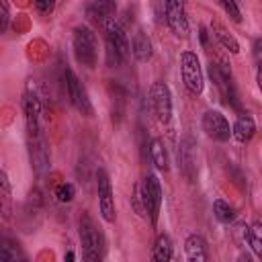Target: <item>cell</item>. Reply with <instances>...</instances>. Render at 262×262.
<instances>
[{
	"instance_id": "cell-32",
	"label": "cell",
	"mask_w": 262,
	"mask_h": 262,
	"mask_svg": "<svg viewBox=\"0 0 262 262\" xmlns=\"http://www.w3.org/2000/svg\"><path fill=\"white\" fill-rule=\"evenodd\" d=\"M256 82H258V88H260V92H262V66L256 70Z\"/></svg>"
},
{
	"instance_id": "cell-15",
	"label": "cell",
	"mask_w": 262,
	"mask_h": 262,
	"mask_svg": "<svg viewBox=\"0 0 262 262\" xmlns=\"http://www.w3.org/2000/svg\"><path fill=\"white\" fill-rule=\"evenodd\" d=\"M254 133H256L254 117L250 113H239V117L235 119V123L231 127V137L237 143H250L252 137H254Z\"/></svg>"
},
{
	"instance_id": "cell-25",
	"label": "cell",
	"mask_w": 262,
	"mask_h": 262,
	"mask_svg": "<svg viewBox=\"0 0 262 262\" xmlns=\"http://www.w3.org/2000/svg\"><path fill=\"white\" fill-rule=\"evenodd\" d=\"M53 194H55V199H57L59 203H72L74 196H76V188H74V184H70V182H61V184L55 186Z\"/></svg>"
},
{
	"instance_id": "cell-2",
	"label": "cell",
	"mask_w": 262,
	"mask_h": 262,
	"mask_svg": "<svg viewBox=\"0 0 262 262\" xmlns=\"http://www.w3.org/2000/svg\"><path fill=\"white\" fill-rule=\"evenodd\" d=\"M74 57L80 66L86 68H94L96 59H98V43H96V35L92 33L90 27H76L74 29Z\"/></svg>"
},
{
	"instance_id": "cell-29",
	"label": "cell",
	"mask_w": 262,
	"mask_h": 262,
	"mask_svg": "<svg viewBox=\"0 0 262 262\" xmlns=\"http://www.w3.org/2000/svg\"><path fill=\"white\" fill-rule=\"evenodd\" d=\"M0 4H2V25H0V29H2V33H6V29H8V23H10L8 0H0Z\"/></svg>"
},
{
	"instance_id": "cell-23",
	"label": "cell",
	"mask_w": 262,
	"mask_h": 262,
	"mask_svg": "<svg viewBox=\"0 0 262 262\" xmlns=\"http://www.w3.org/2000/svg\"><path fill=\"white\" fill-rule=\"evenodd\" d=\"M18 258H20V254H18L16 244L10 242L8 237H4V239L0 242V260H2V262H16Z\"/></svg>"
},
{
	"instance_id": "cell-5",
	"label": "cell",
	"mask_w": 262,
	"mask_h": 262,
	"mask_svg": "<svg viewBox=\"0 0 262 262\" xmlns=\"http://www.w3.org/2000/svg\"><path fill=\"white\" fill-rule=\"evenodd\" d=\"M141 196H143V207L145 213L151 221V225L158 223L160 217V207H162V184L156 174H147L141 182Z\"/></svg>"
},
{
	"instance_id": "cell-1",
	"label": "cell",
	"mask_w": 262,
	"mask_h": 262,
	"mask_svg": "<svg viewBox=\"0 0 262 262\" xmlns=\"http://www.w3.org/2000/svg\"><path fill=\"white\" fill-rule=\"evenodd\" d=\"M78 231H80V242H82V256H84V260H90V262L102 260V258H104V237H102V233L96 229L94 221H92L86 213L80 217Z\"/></svg>"
},
{
	"instance_id": "cell-28",
	"label": "cell",
	"mask_w": 262,
	"mask_h": 262,
	"mask_svg": "<svg viewBox=\"0 0 262 262\" xmlns=\"http://www.w3.org/2000/svg\"><path fill=\"white\" fill-rule=\"evenodd\" d=\"M55 6V0H35V8L41 12V14H49Z\"/></svg>"
},
{
	"instance_id": "cell-24",
	"label": "cell",
	"mask_w": 262,
	"mask_h": 262,
	"mask_svg": "<svg viewBox=\"0 0 262 262\" xmlns=\"http://www.w3.org/2000/svg\"><path fill=\"white\" fill-rule=\"evenodd\" d=\"M0 186H2V205H4V219H8V217H10V201H12V196H10V182H8V176H6V172H4V170L0 172Z\"/></svg>"
},
{
	"instance_id": "cell-13",
	"label": "cell",
	"mask_w": 262,
	"mask_h": 262,
	"mask_svg": "<svg viewBox=\"0 0 262 262\" xmlns=\"http://www.w3.org/2000/svg\"><path fill=\"white\" fill-rule=\"evenodd\" d=\"M104 39L108 45H113L125 59L131 55V45H129V39H127V33L123 31V27L117 23V20H106L104 23Z\"/></svg>"
},
{
	"instance_id": "cell-9",
	"label": "cell",
	"mask_w": 262,
	"mask_h": 262,
	"mask_svg": "<svg viewBox=\"0 0 262 262\" xmlns=\"http://www.w3.org/2000/svg\"><path fill=\"white\" fill-rule=\"evenodd\" d=\"M149 100H151V106H154V113H156L158 121L168 125L172 121V94H170V88L162 80L151 84Z\"/></svg>"
},
{
	"instance_id": "cell-19",
	"label": "cell",
	"mask_w": 262,
	"mask_h": 262,
	"mask_svg": "<svg viewBox=\"0 0 262 262\" xmlns=\"http://www.w3.org/2000/svg\"><path fill=\"white\" fill-rule=\"evenodd\" d=\"M147 149H149V160H151V164H154L158 170L166 172L170 166H168V151H166L164 141H162V139H158V137H154V139L149 141Z\"/></svg>"
},
{
	"instance_id": "cell-4",
	"label": "cell",
	"mask_w": 262,
	"mask_h": 262,
	"mask_svg": "<svg viewBox=\"0 0 262 262\" xmlns=\"http://www.w3.org/2000/svg\"><path fill=\"white\" fill-rule=\"evenodd\" d=\"M180 76H182V82L190 94H194V96L203 94L205 80H203L199 55L194 51H182L180 53Z\"/></svg>"
},
{
	"instance_id": "cell-21",
	"label": "cell",
	"mask_w": 262,
	"mask_h": 262,
	"mask_svg": "<svg viewBox=\"0 0 262 262\" xmlns=\"http://www.w3.org/2000/svg\"><path fill=\"white\" fill-rule=\"evenodd\" d=\"M213 215H215L221 223H231V221L235 219V209H233L227 201L217 199V201H213Z\"/></svg>"
},
{
	"instance_id": "cell-6",
	"label": "cell",
	"mask_w": 262,
	"mask_h": 262,
	"mask_svg": "<svg viewBox=\"0 0 262 262\" xmlns=\"http://www.w3.org/2000/svg\"><path fill=\"white\" fill-rule=\"evenodd\" d=\"M63 82H66V92H68V98L70 102L74 104V108L86 117H92V104H90V98H88V92L86 88L82 86V82L78 80V76L66 68L63 72Z\"/></svg>"
},
{
	"instance_id": "cell-12",
	"label": "cell",
	"mask_w": 262,
	"mask_h": 262,
	"mask_svg": "<svg viewBox=\"0 0 262 262\" xmlns=\"http://www.w3.org/2000/svg\"><path fill=\"white\" fill-rule=\"evenodd\" d=\"M23 111H25V121H27V133H29V141L41 139V104L39 98L33 92H27L23 98Z\"/></svg>"
},
{
	"instance_id": "cell-3",
	"label": "cell",
	"mask_w": 262,
	"mask_h": 262,
	"mask_svg": "<svg viewBox=\"0 0 262 262\" xmlns=\"http://www.w3.org/2000/svg\"><path fill=\"white\" fill-rule=\"evenodd\" d=\"M209 76L215 84V88L219 90L223 102L231 108H239V100H237V90L233 84V74L229 70V66L219 59V61H211L209 63Z\"/></svg>"
},
{
	"instance_id": "cell-33",
	"label": "cell",
	"mask_w": 262,
	"mask_h": 262,
	"mask_svg": "<svg viewBox=\"0 0 262 262\" xmlns=\"http://www.w3.org/2000/svg\"><path fill=\"white\" fill-rule=\"evenodd\" d=\"M63 258H66V260H68V262H72V260H74V258H76V254H74V252H72V250H70V252H68V254H66V256H63Z\"/></svg>"
},
{
	"instance_id": "cell-18",
	"label": "cell",
	"mask_w": 262,
	"mask_h": 262,
	"mask_svg": "<svg viewBox=\"0 0 262 262\" xmlns=\"http://www.w3.org/2000/svg\"><path fill=\"white\" fill-rule=\"evenodd\" d=\"M211 33L215 35V39H217L229 53H239V43H237V39H235L219 20H213V23H211Z\"/></svg>"
},
{
	"instance_id": "cell-26",
	"label": "cell",
	"mask_w": 262,
	"mask_h": 262,
	"mask_svg": "<svg viewBox=\"0 0 262 262\" xmlns=\"http://www.w3.org/2000/svg\"><path fill=\"white\" fill-rule=\"evenodd\" d=\"M217 4L223 8V12L233 20V23H242V12L237 8V4L233 0H217Z\"/></svg>"
},
{
	"instance_id": "cell-16",
	"label": "cell",
	"mask_w": 262,
	"mask_h": 262,
	"mask_svg": "<svg viewBox=\"0 0 262 262\" xmlns=\"http://www.w3.org/2000/svg\"><path fill=\"white\" fill-rule=\"evenodd\" d=\"M184 252H186V258L192 260V262H205L209 260V248H207V242L203 235L199 233H190L184 242Z\"/></svg>"
},
{
	"instance_id": "cell-7",
	"label": "cell",
	"mask_w": 262,
	"mask_h": 262,
	"mask_svg": "<svg viewBox=\"0 0 262 262\" xmlns=\"http://www.w3.org/2000/svg\"><path fill=\"white\" fill-rule=\"evenodd\" d=\"M96 190H98L100 215L106 223H113L115 221V192H113L111 178H108L106 170H102V168H98V172H96Z\"/></svg>"
},
{
	"instance_id": "cell-14",
	"label": "cell",
	"mask_w": 262,
	"mask_h": 262,
	"mask_svg": "<svg viewBox=\"0 0 262 262\" xmlns=\"http://www.w3.org/2000/svg\"><path fill=\"white\" fill-rule=\"evenodd\" d=\"M115 10H117L115 0H90L86 4V18L100 25V23L111 20Z\"/></svg>"
},
{
	"instance_id": "cell-11",
	"label": "cell",
	"mask_w": 262,
	"mask_h": 262,
	"mask_svg": "<svg viewBox=\"0 0 262 262\" xmlns=\"http://www.w3.org/2000/svg\"><path fill=\"white\" fill-rule=\"evenodd\" d=\"M203 131L207 133V137L215 139V141H227L231 137V127L225 119V115H221L219 111H207L203 115Z\"/></svg>"
},
{
	"instance_id": "cell-20",
	"label": "cell",
	"mask_w": 262,
	"mask_h": 262,
	"mask_svg": "<svg viewBox=\"0 0 262 262\" xmlns=\"http://www.w3.org/2000/svg\"><path fill=\"white\" fill-rule=\"evenodd\" d=\"M172 239L168 233H160L156 237V244H154V250H151V258L156 262H168L172 258Z\"/></svg>"
},
{
	"instance_id": "cell-27",
	"label": "cell",
	"mask_w": 262,
	"mask_h": 262,
	"mask_svg": "<svg viewBox=\"0 0 262 262\" xmlns=\"http://www.w3.org/2000/svg\"><path fill=\"white\" fill-rule=\"evenodd\" d=\"M131 201H133V209L137 211V215H141V217H147V213H145V207H143V196H141V184H135Z\"/></svg>"
},
{
	"instance_id": "cell-17",
	"label": "cell",
	"mask_w": 262,
	"mask_h": 262,
	"mask_svg": "<svg viewBox=\"0 0 262 262\" xmlns=\"http://www.w3.org/2000/svg\"><path fill=\"white\" fill-rule=\"evenodd\" d=\"M131 55H133L137 61H141V63H145V61L151 59L154 47H151L149 37H147L143 31H137V33L133 35V41H131Z\"/></svg>"
},
{
	"instance_id": "cell-31",
	"label": "cell",
	"mask_w": 262,
	"mask_h": 262,
	"mask_svg": "<svg viewBox=\"0 0 262 262\" xmlns=\"http://www.w3.org/2000/svg\"><path fill=\"white\" fill-rule=\"evenodd\" d=\"M199 37H201L203 47H207V37H209V33H207V29H205V27H201V29H199Z\"/></svg>"
},
{
	"instance_id": "cell-30",
	"label": "cell",
	"mask_w": 262,
	"mask_h": 262,
	"mask_svg": "<svg viewBox=\"0 0 262 262\" xmlns=\"http://www.w3.org/2000/svg\"><path fill=\"white\" fill-rule=\"evenodd\" d=\"M252 53H254V59L258 61V66H262V37H258L252 45Z\"/></svg>"
},
{
	"instance_id": "cell-8",
	"label": "cell",
	"mask_w": 262,
	"mask_h": 262,
	"mask_svg": "<svg viewBox=\"0 0 262 262\" xmlns=\"http://www.w3.org/2000/svg\"><path fill=\"white\" fill-rule=\"evenodd\" d=\"M164 18L168 29L176 37H186L190 27H188V16H186V4L184 0H166L164 4Z\"/></svg>"
},
{
	"instance_id": "cell-10",
	"label": "cell",
	"mask_w": 262,
	"mask_h": 262,
	"mask_svg": "<svg viewBox=\"0 0 262 262\" xmlns=\"http://www.w3.org/2000/svg\"><path fill=\"white\" fill-rule=\"evenodd\" d=\"M178 168L180 174L188 180L194 182L196 174H199V166H196V141L192 137H184L178 145Z\"/></svg>"
},
{
	"instance_id": "cell-22",
	"label": "cell",
	"mask_w": 262,
	"mask_h": 262,
	"mask_svg": "<svg viewBox=\"0 0 262 262\" xmlns=\"http://www.w3.org/2000/svg\"><path fill=\"white\" fill-rule=\"evenodd\" d=\"M248 246L252 248V252L262 258V223L256 221L250 225V237H248Z\"/></svg>"
}]
</instances>
